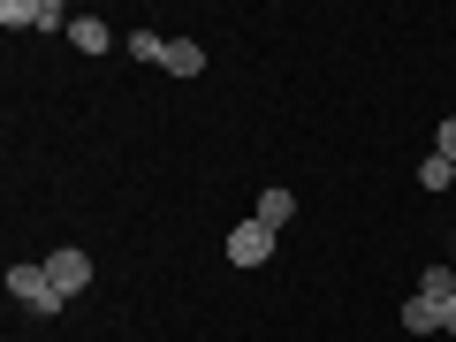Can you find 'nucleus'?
<instances>
[{
	"mask_svg": "<svg viewBox=\"0 0 456 342\" xmlns=\"http://www.w3.org/2000/svg\"><path fill=\"white\" fill-rule=\"evenodd\" d=\"M441 335H456V297H449V305H441Z\"/></svg>",
	"mask_w": 456,
	"mask_h": 342,
	"instance_id": "nucleus-13",
	"label": "nucleus"
},
{
	"mask_svg": "<svg viewBox=\"0 0 456 342\" xmlns=\"http://www.w3.org/2000/svg\"><path fill=\"white\" fill-rule=\"evenodd\" d=\"M0 23H8V31H69V8L61 0H0Z\"/></svg>",
	"mask_w": 456,
	"mask_h": 342,
	"instance_id": "nucleus-2",
	"label": "nucleus"
},
{
	"mask_svg": "<svg viewBox=\"0 0 456 342\" xmlns=\"http://www.w3.org/2000/svg\"><path fill=\"white\" fill-rule=\"evenodd\" d=\"M130 53L137 61H167V38L160 31H130Z\"/></svg>",
	"mask_w": 456,
	"mask_h": 342,
	"instance_id": "nucleus-11",
	"label": "nucleus"
},
{
	"mask_svg": "<svg viewBox=\"0 0 456 342\" xmlns=\"http://www.w3.org/2000/svg\"><path fill=\"white\" fill-rule=\"evenodd\" d=\"M69 38H77L84 53H107V46H114V31H107L99 16H77V23H69Z\"/></svg>",
	"mask_w": 456,
	"mask_h": 342,
	"instance_id": "nucleus-8",
	"label": "nucleus"
},
{
	"mask_svg": "<svg viewBox=\"0 0 456 342\" xmlns=\"http://www.w3.org/2000/svg\"><path fill=\"white\" fill-rule=\"evenodd\" d=\"M46 281H53V297L69 305V297L92 289V259H84V251H53V259H46Z\"/></svg>",
	"mask_w": 456,
	"mask_h": 342,
	"instance_id": "nucleus-4",
	"label": "nucleus"
},
{
	"mask_svg": "<svg viewBox=\"0 0 456 342\" xmlns=\"http://www.w3.org/2000/svg\"><path fill=\"white\" fill-rule=\"evenodd\" d=\"M266 259H274V228H259V221L228 228V266H266Z\"/></svg>",
	"mask_w": 456,
	"mask_h": 342,
	"instance_id": "nucleus-3",
	"label": "nucleus"
},
{
	"mask_svg": "<svg viewBox=\"0 0 456 342\" xmlns=\"http://www.w3.org/2000/svg\"><path fill=\"white\" fill-rule=\"evenodd\" d=\"M403 327H411V335H441V305H434V297H411V305H403Z\"/></svg>",
	"mask_w": 456,
	"mask_h": 342,
	"instance_id": "nucleus-7",
	"label": "nucleus"
},
{
	"mask_svg": "<svg viewBox=\"0 0 456 342\" xmlns=\"http://www.w3.org/2000/svg\"><path fill=\"white\" fill-rule=\"evenodd\" d=\"M8 297H16L23 312H38V320L61 312V297H53V281H46V259H38V266H8Z\"/></svg>",
	"mask_w": 456,
	"mask_h": 342,
	"instance_id": "nucleus-1",
	"label": "nucleus"
},
{
	"mask_svg": "<svg viewBox=\"0 0 456 342\" xmlns=\"http://www.w3.org/2000/svg\"><path fill=\"white\" fill-rule=\"evenodd\" d=\"M434 145H441V160H456V114L441 122V137H434Z\"/></svg>",
	"mask_w": 456,
	"mask_h": 342,
	"instance_id": "nucleus-12",
	"label": "nucleus"
},
{
	"mask_svg": "<svg viewBox=\"0 0 456 342\" xmlns=\"http://www.w3.org/2000/svg\"><path fill=\"white\" fill-rule=\"evenodd\" d=\"M419 183H426V191H449V183H456V160H441V152H426V160H419Z\"/></svg>",
	"mask_w": 456,
	"mask_h": 342,
	"instance_id": "nucleus-10",
	"label": "nucleus"
},
{
	"mask_svg": "<svg viewBox=\"0 0 456 342\" xmlns=\"http://www.w3.org/2000/svg\"><path fill=\"white\" fill-rule=\"evenodd\" d=\"M419 297L449 305V297H456V266H426V274H419Z\"/></svg>",
	"mask_w": 456,
	"mask_h": 342,
	"instance_id": "nucleus-9",
	"label": "nucleus"
},
{
	"mask_svg": "<svg viewBox=\"0 0 456 342\" xmlns=\"http://www.w3.org/2000/svg\"><path fill=\"white\" fill-rule=\"evenodd\" d=\"M289 213H297V198H289V191L274 183V191H259V213H251V221H259V228H281Z\"/></svg>",
	"mask_w": 456,
	"mask_h": 342,
	"instance_id": "nucleus-5",
	"label": "nucleus"
},
{
	"mask_svg": "<svg viewBox=\"0 0 456 342\" xmlns=\"http://www.w3.org/2000/svg\"><path fill=\"white\" fill-rule=\"evenodd\" d=\"M160 69H167V77H198V69H206V53H198L191 38H167V61H160Z\"/></svg>",
	"mask_w": 456,
	"mask_h": 342,
	"instance_id": "nucleus-6",
	"label": "nucleus"
}]
</instances>
